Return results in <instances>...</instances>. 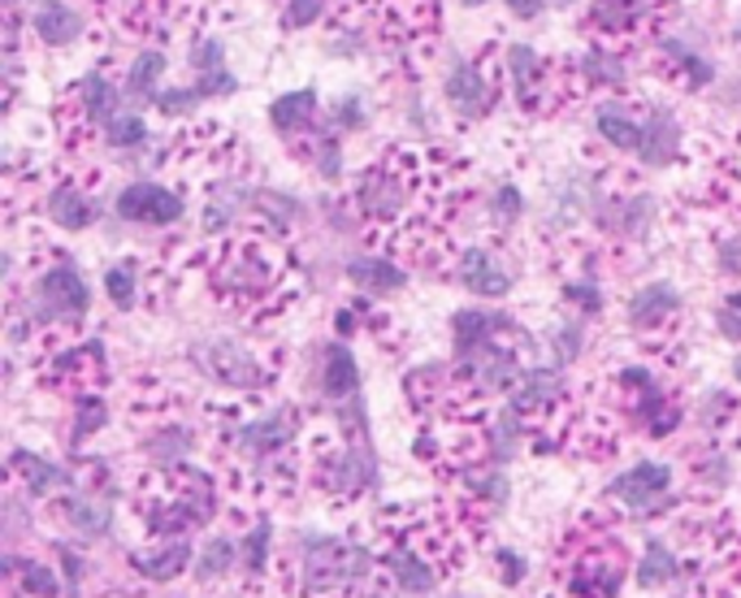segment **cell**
<instances>
[{
  "label": "cell",
  "instance_id": "1",
  "mask_svg": "<svg viewBox=\"0 0 741 598\" xmlns=\"http://www.w3.org/2000/svg\"><path fill=\"white\" fill-rule=\"evenodd\" d=\"M209 278L213 291L235 304L239 313H269L282 308L286 291H291V273H286V256L269 243L251 239H231L222 243L209 260Z\"/></svg>",
  "mask_w": 741,
  "mask_h": 598
},
{
  "label": "cell",
  "instance_id": "2",
  "mask_svg": "<svg viewBox=\"0 0 741 598\" xmlns=\"http://www.w3.org/2000/svg\"><path fill=\"white\" fill-rule=\"evenodd\" d=\"M412 183H421V161L412 152H386L381 161H373L356 187V204H361V218L373 226H390L399 222V213L408 209L412 200Z\"/></svg>",
  "mask_w": 741,
  "mask_h": 598
},
{
  "label": "cell",
  "instance_id": "3",
  "mask_svg": "<svg viewBox=\"0 0 741 598\" xmlns=\"http://www.w3.org/2000/svg\"><path fill=\"white\" fill-rule=\"evenodd\" d=\"M87 317V286L79 269L52 265L31 291V321L35 326H79Z\"/></svg>",
  "mask_w": 741,
  "mask_h": 598
},
{
  "label": "cell",
  "instance_id": "4",
  "mask_svg": "<svg viewBox=\"0 0 741 598\" xmlns=\"http://www.w3.org/2000/svg\"><path fill=\"white\" fill-rule=\"evenodd\" d=\"M304 573H308V590H334L348 582H361L369 573V551L343 538H313L304 542Z\"/></svg>",
  "mask_w": 741,
  "mask_h": 598
},
{
  "label": "cell",
  "instance_id": "5",
  "mask_svg": "<svg viewBox=\"0 0 741 598\" xmlns=\"http://www.w3.org/2000/svg\"><path fill=\"white\" fill-rule=\"evenodd\" d=\"M668 13H672V0H595L590 17H586V31H595L603 39V48H608V44H620V39H642Z\"/></svg>",
  "mask_w": 741,
  "mask_h": 598
},
{
  "label": "cell",
  "instance_id": "6",
  "mask_svg": "<svg viewBox=\"0 0 741 598\" xmlns=\"http://www.w3.org/2000/svg\"><path fill=\"white\" fill-rule=\"evenodd\" d=\"M447 101L460 118H486L498 101V57L482 52L478 61H456L447 74Z\"/></svg>",
  "mask_w": 741,
  "mask_h": 598
},
{
  "label": "cell",
  "instance_id": "7",
  "mask_svg": "<svg viewBox=\"0 0 741 598\" xmlns=\"http://www.w3.org/2000/svg\"><path fill=\"white\" fill-rule=\"evenodd\" d=\"M377 31H386L395 44H421L438 31V0H381Z\"/></svg>",
  "mask_w": 741,
  "mask_h": 598
},
{
  "label": "cell",
  "instance_id": "8",
  "mask_svg": "<svg viewBox=\"0 0 741 598\" xmlns=\"http://www.w3.org/2000/svg\"><path fill=\"white\" fill-rule=\"evenodd\" d=\"M118 213L126 222H174L183 218V200L156 183H130L122 196H118Z\"/></svg>",
  "mask_w": 741,
  "mask_h": 598
},
{
  "label": "cell",
  "instance_id": "9",
  "mask_svg": "<svg viewBox=\"0 0 741 598\" xmlns=\"http://www.w3.org/2000/svg\"><path fill=\"white\" fill-rule=\"evenodd\" d=\"M668 481H672L668 465H637V469L620 473V478L608 485V499L633 507V512H650V507L659 503V494L668 490Z\"/></svg>",
  "mask_w": 741,
  "mask_h": 598
},
{
  "label": "cell",
  "instance_id": "10",
  "mask_svg": "<svg viewBox=\"0 0 741 598\" xmlns=\"http://www.w3.org/2000/svg\"><path fill=\"white\" fill-rule=\"evenodd\" d=\"M200 364L222 382V386H235V390H260L264 386V373H260V364L256 356H247L239 343H213Z\"/></svg>",
  "mask_w": 741,
  "mask_h": 598
},
{
  "label": "cell",
  "instance_id": "11",
  "mask_svg": "<svg viewBox=\"0 0 741 598\" xmlns=\"http://www.w3.org/2000/svg\"><path fill=\"white\" fill-rule=\"evenodd\" d=\"M560 399H564V377H560L555 368H529V373H520V382L511 386V412H516V417L555 408Z\"/></svg>",
  "mask_w": 741,
  "mask_h": 598
},
{
  "label": "cell",
  "instance_id": "12",
  "mask_svg": "<svg viewBox=\"0 0 741 598\" xmlns=\"http://www.w3.org/2000/svg\"><path fill=\"white\" fill-rule=\"evenodd\" d=\"M456 273H460V282H464L469 291H478V295H507V286H511V278L498 269L494 251H486V247H469V251L460 256Z\"/></svg>",
  "mask_w": 741,
  "mask_h": 598
},
{
  "label": "cell",
  "instance_id": "13",
  "mask_svg": "<svg viewBox=\"0 0 741 598\" xmlns=\"http://www.w3.org/2000/svg\"><path fill=\"white\" fill-rule=\"evenodd\" d=\"M677 308H681L677 291L663 286V282H655V286H642V291L628 300V321H633L637 330H655V326H663Z\"/></svg>",
  "mask_w": 741,
  "mask_h": 598
},
{
  "label": "cell",
  "instance_id": "14",
  "mask_svg": "<svg viewBox=\"0 0 741 598\" xmlns=\"http://www.w3.org/2000/svg\"><path fill=\"white\" fill-rule=\"evenodd\" d=\"M291 434H295V412L282 408V412H273V417H264V421L244 425V430H239V447H247L251 456H269V452H278L282 443H291Z\"/></svg>",
  "mask_w": 741,
  "mask_h": 598
},
{
  "label": "cell",
  "instance_id": "15",
  "mask_svg": "<svg viewBox=\"0 0 741 598\" xmlns=\"http://www.w3.org/2000/svg\"><path fill=\"white\" fill-rule=\"evenodd\" d=\"M373 478H377V473H373L369 447H361V452L348 447V452H339V456L330 460V490H334V494H348V499H352V494L369 490Z\"/></svg>",
  "mask_w": 741,
  "mask_h": 598
},
{
  "label": "cell",
  "instance_id": "16",
  "mask_svg": "<svg viewBox=\"0 0 741 598\" xmlns=\"http://www.w3.org/2000/svg\"><path fill=\"white\" fill-rule=\"evenodd\" d=\"M13 473L26 481V494H52V490H66L70 485V469H57L48 465L44 456H31V452H13Z\"/></svg>",
  "mask_w": 741,
  "mask_h": 598
},
{
  "label": "cell",
  "instance_id": "17",
  "mask_svg": "<svg viewBox=\"0 0 741 598\" xmlns=\"http://www.w3.org/2000/svg\"><path fill=\"white\" fill-rule=\"evenodd\" d=\"M61 516L79 529V533H87V538H101V533H109V503L105 499H96V494H70L66 503H61Z\"/></svg>",
  "mask_w": 741,
  "mask_h": 598
},
{
  "label": "cell",
  "instance_id": "18",
  "mask_svg": "<svg viewBox=\"0 0 741 598\" xmlns=\"http://www.w3.org/2000/svg\"><path fill=\"white\" fill-rule=\"evenodd\" d=\"M599 134L620 148V152H642V143H646V118H637V114H628V109H603L599 114Z\"/></svg>",
  "mask_w": 741,
  "mask_h": 598
},
{
  "label": "cell",
  "instance_id": "19",
  "mask_svg": "<svg viewBox=\"0 0 741 598\" xmlns=\"http://www.w3.org/2000/svg\"><path fill=\"white\" fill-rule=\"evenodd\" d=\"M31 26H35V35H39L44 44L61 48V44H70V39L79 35V13H74L70 4H39V9L31 13Z\"/></svg>",
  "mask_w": 741,
  "mask_h": 598
},
{
  "label": "cell",
  "instance_id": "20",
  "mask_svg": "<svg viewBox=\"0 0 741 598\" xmlns=\"http://www.w3.org/2000/svg\"><path fill=\"white\" fill-rule=\"evenodd\" d=\"M187 560H191V547L178 538V542H169L165 551H156V555H130V568L139 573V577H148V582H169V577H178L183 568H187Z\"/></svg>",
  "mask_w": 741,
  "mask_h": 598
},
{
  "label": "cell",
  "instance_id": "21",
  "mask_svg": "<svg viewBox=\"0 0 741 598\" xmlns=\"http://www.w3.org/2000/svg\"><path fill=\"white\" fill-rule=\"evenodd\" d=\"M677 143H681L677 121L668 118V114H659V109H650V114H646V143H642L637 156H642L646 165H663V161H672Z\"/></svg>",
  "mask_w": 741,
  "mask_h": 598
},
{
  "label": "cell",
  "instance_id": "22",
  "mask_svg": "<svg viewBox=\"0 0 741 598\" xmlns=\"http://www.w3.org/2000/svg\"><path fill=\"white\" fill-rule=\"evenodd\" d=\"M48 213H52V222H57V226L83 231V226H92V218H96V204H92V200H83V196H79V187L61 183V187L48 196Z\"/></svg>",
  "mask_w": 741,
  "mask_h": 598
},
{
  "label": "cell",
  "instance_id": "23",
  "mask_svg": "<svg viewBox=\"0 0 741 598\" xmlns=\"http://www.w3.org/2000/svg\"><path fill=\"white\" fill-rule=\"evenodd\" d=\"M386 568L399 577V586L408 590V595H430L434 590V568L425 564V555H416V551H390L386 555Z\"/></svg>",
  "mask_w": 741,
  "mask_h": 598
},
{
  "label": "cell",
  "instance_id": "24",
  "mask_svg": "<svg viewBox=\"0 0 741 598\" xmlns=\"http://www.w3.org/2000/svg\"><path fill=\"white\" fill-rule=\"evenodd\" d=\"M321 386H326V395L330 399H356V390H361V373H356V360L348 356L343 348H330L326 352V377H321Z\"/></svg>",
  "mask_w": 741,
  "mask_h": 598
},
{
  "label": "cell",
  "instance_id": "25",
  "mask_svg": "<svg viewBox=\"0 0 741 598\" xmlns=\"http://www.w3.org/2000/svg\"><path fill=\"white\" fill-rule=\"evenodd\" d=\"M348 278L361 286V291H373V295H381V291H399L403 286V273L390 265V260H381V256H365V260H352L348 265Z\"/></svg>",
  "mask_w": 741,
  "mask_h": 598
},
{
  "label": "cell",
  "instance_id": "26",
  "mask_svg": "<svg viewBox=\"0 0 741 598\" xmlns=\"http://www.w3.org/2000/svg\"><path fill=\"white\" fill-rule=\"evenodd\" d=\"M313 114H317V96L313 92H291L282 101H273L269 118L278 130H295V126H313Z\"/></svg>",
  "mask_w": 741,
  "mask_h": 598
},
{
  "label": "cell",
  "instance_id": "27",
  "mask_svg": "<svg viewBox=\"0 0 741 598\" xmlns=\"http://www.w3.org/2000/svg\"><path fill=\"white\" fill-rule=\"evenodd\" d=\"M83 105H87V114H92V121H109L118 118V92L109 87V79H101V74H87L83 79Z\"/></svg>",
  "mask_w": 741,
  "mask_h": 598
},
{
  "label": "cell",
  "instance_id": "28",
  "mask_svg": "<svg viewBox=\"0 0 741 598\" xmlns=\"http://www.w3.org/2000/svg\"><path fill=\"white\" fill-rule=\"evenodd\" d=\"M4 573H9V577H17L26 595L57 598V577H52L44 564H35V560H4Z\"/></svg>",
  "mask_w": 741,
  "mask_h": 598
},
{
  "label": "cell",
  "instance_id": "29",
  "mask_svg": "<svg viewBox=\"0 0 741 598\" xmlns=\"http://www.w3.org/2000/svg\"><path fill=\"white\" fill-rule=\"evenodd\" d=\"M672 573H677V560H672V551H668L663 542H650V547H646V560H642V568H637V582L650 590V586H663V582H672Z\"/></svg>",
  "mask_w": 741,
  "mask_h": 598
},
{
  "label": "cell",
  "instance_id": "30",
  "mask_svg": "<svg viewBox=\"0 0 741 598\" xmlns=\"http://www.w3.org/2000/svg\"><path fill=\"white\" fill-rule=\"evenodd\" d=\"M235 560H239V547H235L231 538H213V542L204 547V555H200V577H204V582H209V577H222V573L235 568Z\"/></svg>",
  "mask_w": 741,
  "mask_h": 598
},
{
  "label": "cell",
  "instance_id": "31",
  "mask_svg": "<svg viewBox=\"0 0 741 598\" xmlns=\"http://www.w3.org/2000/svg\"><path fill=\"white\" fill-rule=\"evenodd\" d=\"M161 70H165V57H161V52H143V57L134 61V70H130V92H139V96H148V92L156 87V79H161Z\"/></svg>",
  "mask_w": 741,
  "mask_h": 598
},
{
  "label": "cell",
  "instance_id": "32",
  "mask_svg": "<svg viewBox=\"0 0 741 598\" xmlns=\"http://www.w3.org/2000/svg\"><path fill=\"white\" fill-rule=\"evenodd\" d=\"M74 438H87V434H96L101 425H105V399L92 390V395H79V417H74Z\"/></svg>",
  "mask_w": 741,
  "mask_h": 598
},
{
  "label": "cell",
  "instance_id": "33",
  "mask_svg": "<svg viewBox=\"0 0 741 598\" xmlns=\"http://www.w3.org/2000/svg\"><path fill=\"white\" fill-rule=\"evenodd\" d=\"M269 538H273V529L260 520L251 533H247V542H244V564L251 568V573H260L264 564H269Z\"/></svg>",
  "mask_w": 741,
  "mask_h": 598
},
{
  "label": "cell",
  "instance_id": "34",
  "mask_svg": "<svg viewBox=\"0 0 741 598\" xmlns=\"http://www.w3.org/2000/svg\"><path fill=\"white\" fill-rule=\"evenodd\" d=\"M105 286H109V300H114L118 308H130V304L139 300V291H134V273H130L126 265H118V269H109V273H105Z\"/></svg>",
  "mask_w": 741,
  "mask_h": 598
},
{
  "label": "cell",
  "instance_id": "35",
  "mask_svg": "<svg viewBox=\"0 0 741 598\" xmlns=\"http://www.w3.org/2000/svg\"><path fill=\"white\" fill-rule=\"evenodd\" d=\"M105 134H109L118 148H139V143H143V121L134 118V114H118V118L105 126Z\"/></svg>",
  "mask_w": 741,
  "mask_h": 598
},
{
  "label": "cell",
  "instance_id": "36",
  "mask_svg": "<svg viewBox=\"0 0 741 598\" xmlns=\"http://www.w3.org/2000/svg\"><path fill=\"white\" fill-rule=\"evenodd\" d=\"M720 330H725V339L741 343V291L725 300V308H720Z\"/></svg>",
  "mask_w": 741,
  "mask_h": 598
},
{
  "label": "cell",
  "instance_id": "37",
  "mask_svg": "<svg viewBox=\"0 0 741 598\" xmlns=\"http://www.w3.org/2000/svg\"><path fill=\"white\" fill-rule=\"evenodd\" d=\"M321 4H326V0H291L286 26H291V31H295V26H308L313 17H321Z\"/></svg>",
  "mask_w": 741,
  "mask_h": 598
},
{
  "label": "cell",
  "instance_id": "38",
  "mask_svg": "<svg viewBox=\"0 0 741 598\" xmlns=\"http://www.w3.org/2000/svg\"><path fill=\"white\" fill-rule=\"evenodd\" d=\"M200 96H204L200 87H196V92H165V96H156V105H161V114H169V118H174V114L191 109V105H196Z\"/></svg>",
  "mask_w": 741,
  "mask_h": 598
},
{
  "label": "cell",
  "instance_id": "39",
  "mask_svg": "<svg viewBox=\"0 0 741 598\" xmlns=\"http://www.w3.org/2000/svg\"><path fill=\"white\" fill-rule=\"evenodd\" d=\"M494 213H498V222H511V218L520 213V196H516V187H498V196H494Z\"/></svg>",
  "mask_w": 741,
  "mask_h": 598
},
{
  "label": "cell",
  "instance_id": "40",
  "mask_svg": "<svg viewBox=\"0 0 741 598\" xmlns=\"http://www.w3.org/2000/svg\"><path fill=\"white\" fill-rule=\"evenodd\" d=\"M720 265H725V273H738L741 278V235L725 243V251H720Z\"/></svg>",
  "mask_w": 741,
  "mask_h": 598
},
{
  "label": "cell",
  "instance_id": "41",
  "mask_svg": "<svg viewBox=\"0 0 741 598\" xmlns=\"http://www.w3.org/2000/svg\"><path fill=\"white\" fill-rule=\"evenodd\" d=\"M568 295H573V300H581L586 308H599V291H595V282H573V286H568Z\"/></svg>",
  "mask_w": 741,
  "mask_h": 598
},
{
  "label": "cell",
  "instance_id": "42",
  "mask_svg": "<svg viewBox=\"0 0 741 598\" xmlns=\"http://www.w3.org/2000/svg\"><path fill=\"white\" fill-rule=\"evenodd\" d=\"M498 564H503V582H507V586H511V582H520V573H525V568H520V560H516L511 551H498Z\"/></svg>",
  "mask_w": 741,
  "mask_h": 598
},
{
  "label": "cell",
  "instance_id": "43",
  "mask_svg": "<svg viewBox=\"0 0 741 598\" xmlns=\"http://www.w3.org/2000/svg\"><path fill=\"white\" fill-rule=\"evenodd\" d=\"M507 4H511V13H520V17H538L546 0H507Z\"/></svg>",
  "mask_w": 741,
  "mask_h": 598
},
{
  "label": "cell",
  "instance_id": "44",
  "mask_svg": "<svg viewBox=\"0 0 741 598\" xmlns=\"http://www.w3.org/2000/svg\"><path fill=\"white\" fill-rule=\"evenodd\" d=\"M733 373H738V382H741V356L733 360Z\"/></svg>",
  "mask_w": 741,
  "mask_h": 598
},
{
  "label": "cell",
  "instance_id": "45",
  "mask_svg": "<svg viewBox=\"0 0 741 598\" xmlns=\"http://www.w3.org/2000/svg\"><path fill=\"white\" fill-rule=\"evenodd\" d=\"M464 4H469V9H478V4H482V0H464Z\"/></svg>",
  "mask_w": 741,
  "mask_h": 598
},
{
  "label": "cell",
  "instance_id": "46",
  "mask_svg": "<svg viewBox=\"0 0 741 598\" xmlns=\"http://www.w3.org/2000/svg\"><path fill=\"white\" fill-rule=\"evenodd\" d=\"M555 4H577V0H555Z\"/></svg>",
  "mask_w": 741,
  "mask_h": 598
}]
</instances>
